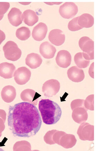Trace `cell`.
<instances>
[{"label": "cell", "instance_id": "cell-1", "mask_svg": "<svg viewBox=\"0 0 96 151\" xmlns=\"http://www.w3.org/2000/svg\"><path fill=\"white\" fill-rule=\"evenodd\" d=\"M7 121L13 135L23 137L35 135L42 124V119L36 106L26 102L9 107Z\"/></svg>", "mask_w": 96, "mask_h": 151}, {"label": "cell", "instance_id": "cell-2", "mask_svg": "<svg viewBox=\"0 0 96 151\" xmlns=\"http://www.w3.org/2000/svg\"><path fill=\"white\" fill-rule=\"evenodd\" d=\"M39 108L43 121L45 124L52 125L57 123L61 118L62 111L59 105L48 99L39 101Z\"/></svg>", "mask_w": 96, "mask_h": 151}, {"label": "cell", "instance_id": "cell-3", "mask_svg": "<svg viewBox=\"0 0 96 151\" xmlns=\"http://www.w3.org/2000/svg\"><path fill=\"white\" fill-rule=\"evenodd\" d=\"M5 58L12 61L18 60L21 57L22 52L18 45L14 41H10L7 42L3 47Z\"/></svg>", "mask_w": 96, "mask_h": 151}, {"label": "cell", "instance_id": "cell-4", "mask_svg": "<svg viewBox=\"0 0 96 151\" xmlns=\"http://www.w3.org/2000/svg\"><path fill=\"white\" fill-rule=\"evenodd\" d=\"M79 45L86 60L90 61L94 59V42L92 40L87 37H82L79 40Z\"/></svg>", "mask_w": 96, "mask_h": 151}, {"label": "cell", "instance_id": "cell-5", "mask_svg": "<svg viewBox=\"0 0 96 151\" xmlns=\"http://www.w3.org/2000/svg\"><path fill=\"white\" fill-rule=\"evenodd\" d=\"M60 84L57 80L52 79L47 81L43 85L42 91L46 97H52L59 92Z\"/></svg>", "mask_w": 96, "mask_h": 151}, {"label": "cell", "instance_id": "cell-6", "mask_svg": "<svg viewBox=\"0 0 96 151\" xmlns=\"http://www.w3.org/2000/svg\"><path fill=\"white\" fill-rule=\"evenodd\" d=\"M78 6L74 3L66 2L60 6L59 13L65 19H69L74 17L78 13Z\"/></svg>", "mask_w": 96, "mask_h": 151}, {"label": "cell", "instance_id": "cell-7", "mask_svg": "<svg viewBox=\"0 0 96 151\" xmlns=\"http://www.w3.org/2000/svg\"><path fill=\"white\" fill-rule=\"evenodd\" d=\"M31 76V71L26 67H21L15 72L14 77L17 84L23 85L27 83L30 80Z\"/></svg>", "mask_w": 96, "mask_h": 151}, {"label": "cell", "instance_id": "cell-8", "mask_svg": "<svg viewBox=\"0 0 96 151\" xmlns=\"http://www.w3.org/2000/svg\"><path fill=\"white\" fill-rule=\"evenodd\" d=\"M72 60L71 55L68 51L61 50L58 52L56 58L57 65L60 67L66 68L70 65Z\"/></svg>", "mask_w": 96, "mask_h": 151}, {"label": "cell", "instance_id": "cell-9", "mask_svg": "<svg viewBox=\"0 0 96 151\" xmlns=\"http://www.w3.org/2000/svg\"><path fill=\"white\" fill-rule=\"evenodd\" d=\"M48 39L52 44L56 46H60L64 42L65 37L63 32L61 30L54 29L50 32Z\"/></svg>", "mask_w": 96, "mask_h": 151}, {"label": "cell", "instance_id": "cell-10", "mask_svg": "<svg viewBox=\"0 0 96 151\" xmlns=\"http://www.w3.org/2000/svg\"><path fill=\"white\" fill-rule=\"evenodd\" d=\"M67 74L69 80L76 83L81 82L85 77L83 70L76 66L69 68L68 70Z\"/></svg>", "mask_w": 96, "mask_h": 151}, {"label": "cell", "instance_id": "cell-11", "mask_svg": "<svg viewBox=\"0 0 96 151\" xmlns=\"http://www.w3.org/2000/svg\"><path fill=\"white\" fill-rule=\"evenodd\" d=\"M41 95L36 92L34 90L26 89L22 91L20 94L21 99L22 101L29 102L34 105H36L38 103V98Z\"/></svg>", "mask_w": 96, "mask_h": 151}, {"label": "cell", "instance_id": "cell-12", "mask_svg": "<svg viewBox=\"0 0 96 151\" xmlns=\"http://www.w3.org/2000/svg\"><path fill=\"white\" fill-rule=\"evenodd\" d=\"M48 32V27L46 24L40 22L34 28L32 36L36 41H40L46 37Z\"/></svg>", "mask_w": 96, "mask_h": 151}, {"label": "cell", "instance_id": "cell-13", "mask_svg": "<svg viewBox=\"0 0 96 151\" xmlns=\"http://www.w3.org/2000/svg\"><path fill=\"white\" fill-rule=\"evenodd\" d=\"M56 52L55 47L47 41L42 43L39 47V52L41 55L46 59L53 58Z\"/></svg>", "mask_w": 96, "mask_h": 151}, {"label": "cell", "instance_id": "cell-14", "mask_svg": "<svg viewBox=\"0 0 96 151\" xmlns=\"http://www.w3.org/2000/svg\"><path fill=\"white\" fill-rule=\"evenodd\" d=\"M22 13L19 9L13 7L9 12L8 18L11 24L15 27H17L22 23Z\"/></svg>", "mask_w": 96, "mask_h": 151}, {"label": "cell", "instance_id": "cell-15", "mask_svg": "<svg viewBox=\"0 0 96 151\" xmlns=\"http://www.w3.org/2000/svg\"><path fill=\"white\" fill-rule=\"evenodd\" d=\"M16 69L12 63L4 62L0 64V76L5 79L12 78Z\"/></svg>", "mask_w": 96, "mask_h": 151}, {"label": "cell", "instance_id": "cell-16", "mask_svg": "<svg viewBox=\"0 0 96 151\" xmlns=\"http://www.w3.org/2000/svg\"><path fill=\"white\" fill-rule=\"evenodd\" d=\"M16 90L11 86H5L1 92V97L4 101L7 103H10L14 101L16 96Z\"/></svg>", "mask_w": 96, "mask_h": 151}, {"label": "cell", "instance_id": "cell-17", "mask_svg": "<svg viewBox=\"0 0 96 151\" xmlns=\"http://www.w3.org/2000/svg\"><path fill=\"white\" fill-rule=\"evenodd\" d=\"M22 19L24 23L29 26H32L39 21V17L34 11L27 9L22 15Z\"/></svg>", "mask_w": 96, "mask_h": 151}, {"label": "cell", "instance_id": "cell-18", "mask_svg": "<svg viewBox=\"0 0 96 151\" xmlns=\"http://www.w3.org/2000/svg\"><path fill=\"white\" fill-rule=\"evenodd\" d=\"M26 65L32 69H36L41 65L42 59L39 54L32 53L28 55L25 60Z\"/></svg>", "mask_w": 96, "mask_h": 151}, {"label": "cell", "instance_id": "cell-19", "mask_svg": "<svg viewBox=\"0 0 96 151\" xmlns=\"http://www.w3.org/2000/svg\"><path fill=\"white\" fill-rule=\"evenodd\" d=\"M78 24L82 28H90L93 25L94 18L91 14H82L78 17Z\"/></svg>", "mask_w": 96, "mask_h": 151}, {"label": "cell", "instance_id": "cell-20", "mask_svg": "<svg viewBox=\"0 0 96 151\" xmlns=\"http://www.w3.org/2000/svg\"><path fill=\"white\" fill-rule=\"evenodd\" d=\"M72 117L76 121L80 122L81 119L82 120L83 119H86L87 117V110L84 107H79L73 109Z\"/></svg>", "mask_w": 96, "mask_h": 151}, {"label": "cell", "instance_id": "cell-21", "mask_svg": "<svg viewBox=\"0 0 96 151\" xmlns=\"http://www.w3.org/2000/svg\"><path fill=\"white\" fill-rule=\"evenodd\" d=\"M75 63L78 68H85L90 65V61L86 60L83 56L82 52L77 53L74 57Z\"/></svg>", "mask_w": 96, "mask_h": 151}, {"label": "cell", "instance_id": "cell-22", "mask_svg": "<svg viewBox=\"0 0 96 151\" xmlns=\"http://www.w3.org/2000/svg\"><path fill=\"white\" fill-rule=\"evenodd\" d=\"M31 35V31L29 28L26 27L18 28L16 32V37L22 41L27 40L30 37Z\"/></svg>", "mask_w": 96, "mask_h": 151}, {"label": "cell", "instance_id": "cell-23", "mask_svg": "<svg viewBox=\"0 0 96 151\" xmlns=\"http://www.w3.org/2000/svg\"><path fill=\"white\" fill-rule=\"evenodd\" d=\"M78 17L74 18L69 22L68 24V28L71 31H76L82 29L79 25L78 22Z\"/></svg>", "mask_w": 96, "mask_h": 151}, {"label": "cell", "instance_id": "cell-24", "mask_svg": "<svg viewBox=\"0 0 96 151\" xmlns=\"http://www.w3.org/2000/svg\"><path fill=\"white\" fill-rule=\"evenodd\" d=\"M84 107L89 110L93 111L94 109V94L88 96L84 100Z\"/></svg>", "mask_w": 96, "mask_h": 151}, {"label": "cell", "instance_id": "cell-25", "mask_svg": "<svg viewBox=\"0 0 96 151\" xmlns=\"http://www.w3.org/2000/svg\"><path fill=\"white\" fill-rule=\"evenodd\" d=\"M84 100L83 99H77L73 100L71 104V107L72 110L77 107H84Z\"/></svg>", "mask_w": 96, "mask_h": 151}, {"label": "cell", "instance_id": "cell-26", "mask_svg": "<svg viewBox=\"0 0 96 151\" xmlns=\"http://www.w3.org/2000/svg\"><path fill=\"white\" fill-rule=\"evenodd\" d=\"M10 7V3L7 2H0V16H4Z\"/></svg>", "mask_w": 96, "mask_h": 151}, {"label": "cell", "instance_id": "cell-27", "mask_svg": "<svg viewBox=\"0 0 96 151\" xmlns=\"http://www.w3.org/2000/svg\"><path fill=\"white\" fill-rule=\"evenodd\" d=\"M5 38L6 35L5 33L0 29V45L5 40Z\"/></svg>", "mask_w": 96, "mask_h": 151}, {"label": "cell", "instance_id": "cell-28", "mask_svg": "<svg viewBox=\"0 0 96 151\" xmlns=\"http://www.w3.org/2000/svg\"><path fill=\"white\" fill-rule=\"evenodd\" d=\"M4 16H0V21L3 18Z\"/></svg>", "mask_w": 96, "mask_h": 151}, {"label": "cell", "instance_id": "cell-29", "mask_svg": "<svg viewBox=\"0 0 96 151\" xmlns=\"http://www.w3.org/2000/svg\"><path fill=\"white\" fill-rule=\"evenodd\" d=\"M0 151H4L2 149L0 148Z\"/></svg>", "mask_w": 96, "mask_h": 151}]
</instances>
